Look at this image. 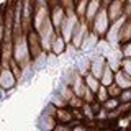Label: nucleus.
<instances>
[{"instance_id":"2","label":"nucleus","mask_w":131,"mask_h":131,"mask_svg":"<svg viewBox=\"0 0 131 131\" xmlns=\"http://www.w3.org/2000/svg\"><path fill=\"white\" fill-rule=\"evenodd\" d=\"M110 23H112V20H110V16H108L106 7L102 5V8L98 10V13L95 15V18L90 23V30H93L100 38H103L106 35V31H108V28H110Z\"/></svg>"},{"instance_id":"27","label":"nucleus","mask_w":131,"mask_h":131,"mask_svg":"<svg viewBox=\"0 0 131 131\" xmlns=\"http://www.w3.org/2000/svg\"><path fill=\"white\" fill-rule=\"evenodd\" d=\"M121 69L128 75H131V57H123L121 59Z\"/></svg>"},{"instance_id":"28","label":"nucleus","mask_w":131,"mask_h":131,"mask_svg":"<svg viewBox=\"0 0 131 131\" xmlns=\"http://www.w3.org/2000/svg\"><path fill=\"white\" fill-rule=\"evenodd\" d=\"M82 98H84V102H87V103H92V102L95 100V93H93L92 90L87 87V89H85V92H84V97H82Z\"/></svg>"},{"instance_id":"10","label":"nucleus","mask_w":131,"mask_h":131,"mask_svg":"<svg viewBox=\"0 0 131 131\" xmlns=\"http://www.w3.org/2000/svg\"><path fill=\"white\" fill-rule=\"evenodd\" d=\"M100 8H102V0H89V2H87V10H85V15H84V20L90 25Z\"/></svg>"},{"instance_id":"1","label":"nucleus","mask_w":131,"mask_h":131,"mask_svg":"<svg viewBox=\"0 0 131 131\" xmlns=\"http://www.w3.org/2000/svg\"><path fill=\"white\" fill-rule=\"evenodd\" d=\"M13 59L21 69L31 66V54H30V48H28L26 33L13 35Z\"/></svg>"},{"instance_id":"5","label":"nucleus","mask_w":131,"mask_h":131,"mask_svg":"<svg viewBox=\"0 0 131 131\" xmlns=\"http://www.w3.org/2000/svg\"><path fill=\"white\" fill-rule=\"evenodd\" d=\"M18 79L15 77L12 67H5V66H0V89L3 90H12L16 85Z\"/></svg>"},{"instance_id":"15","label":"nucleus","mask_w":131,"mask_h":131,"mask_svg":"<svg viewBox=\"0 0 131 131\" xmlns=\"http://www.w3.org/2000/svg\"><path fill=\"white\" fill-rule=\"evenodd\" d=\"M75 71L85 75L89 71H90V56H80L77 59V64H75Z\"/></svg>"},{"instance_id":"3","label":"nucleus","mask_w":131,"mask_h":131,"mask_svg":"<svg viewBox=\"0 0 131 131\" xmlns=\"http://www.w3.org/2000/svg\"><path fill=\"white\" fill-rule=\"evenodd\" d=\"M80 21V18L77 16V13L74 12V13H67L64 18V21L61 23V28H59V35L62 36V38L66 39V43H71V38H72V33L74 30H75L77 23Z\"/></svg>"},{"instance_id":"20","label":"nucleus","mask_w":131,"mask_h":131,"mask_svg":"<svg viewBox=\"0 0 131 131\" xmlns=\"http://www.w3.org/2000/svg\"><path fill=\"white\" fill-rule=\"evenodd\" d=\"M82 113H84V118H87V120H95V112H93L92 105L87 103V102H84V105H82Z\"/></svg>"},{"instance_id":"18","label":"nucleus","mask_w":131,"mask_h":131,"mask_svg":"<svg viewBox=\"0 0 131 131\" xmlns=\"http://www.w3.org/2000/svg\"><path fill=\"white\" fill-rule=\"evenodd\" d=\"M118 105H120V100H118V97H108V98L103 102V103H102V106H103L106 112L118 108Z\"/></svg>"},{"instance_id":"13","label":"nucleus","mask_w":131,"mask_h":131,"mask_svg":"<svg viewBox=\"0 0 131 131\" xmlns=\"http://www.w3.org/2000/svg\"><path fill=\"white\" fill-rule=\"evenodd\" d=\"M56 123H57V120H56L54 115H48V113H44V112H43V115H41L38 125H39V128H41V129L49 131V129H54Z\"/></svg>"},{"instance_id":"24","label":"nucleus","mask_w":131,"mask_h":131,"mask_svg":"<svg viewBox=\"0 0 131 131\" xmlns=\"http://www.w3.org/2000/svg\"><path fill=\"white\" fill-rule=\"evenodd\" d=\"M120 49H121L123 57H131V39H129V41H125V43H121V44H120Z\"/></svg>"},{"instance_id":"30","label":"nucleus","mask_w":131,"mask_h":131,"mask_svg":"<svg viewBox=\"0 0 131 131\" xmlns=\"http://www.w3.org/2000/svg\"><path fill=\"white\" fill-rule=\"evenodd\" d=\"M110 2H112V0H102V5H105V7H106Z\"/></svg>"},{"instance_id":"12","label":"nucleus","mask_w":131,"mask_h":131,"mask_svg":"<svg viewBox=\"0 0 131 131\" xmlns=\"http://www.w3.org/2000/svg\"><path fill=\"white\" fill-rule=\"evenodd\" d=\"M115 84L120 85V89H131V75H128L120 67L118 71H115Z\"/></svg>"},{"instance_id":"19","label":"nucleus","mask_w":131,"mask_h":131,"mask_svg":"<svg viewBox=\"0 0 131 131\" xmlns=\"http://www.w3.org/2000/svg\"><path fill=\"white\" fill-rule=\"evenodd\" d=\"M87 2H89V0H77L75 5H74V8H75V13H77L79 18H84L85 10H87Z\"/></svg>"},{"instance_id":"25","label":"nucleus","mask_w":131,"mask_h":131,"mask_svg":"<svg viewBox=\"0 0 131 131\" xmlns=\"http://www.w3.org/2000/svg\"><path fill=\"white\" fill-rule=\"evenodd\" d=\"M106 90H108V95L110 97H118V95H120V92H121L120 85L115 84V82H113V84H110L108 87H106Z\"/></svg>"},{"instance_id":"21","label":"nucleus","mask_w":131,"mask_h":131,"mask_svg":"<svg viewBox=\"0 0 131 131\" xmlns=\"http://www.w3.org/2000/svg\"><path fill=\"white\" fill-rule=\"evenodd\" d=\"M108 97H110V95H108V90H106V87H105V85H100V87H98V90L95 92V100L100 102V103H103V102H105Z\"/></svg>"},{"instance_id":"6","label":"nucleus","mask_w":131,"mask_h":131,"mask_svg":"<svg viewBox=\"0 0 131 131\" xmlns=\"http://www.w3.org/2000/svg\"><path fill=\"white\" fill-rule=\"evenodd\" d=\"M26 39H28V48H30V54L31 61L36 56H39L43 52V46H41V39H39V33L36 30H30L26 33Z\"/></svg>"},{"instance_id":"16","label":"nucleus","mask_w":131,"mask_h":131,"mask_svg":"<svg viewBox=\"0 0 131 131\" xmlns=\"http://www.w3.org/2000/svg\"><path fill=\"white\" fill-rule=\"evenodd\" d=\"M129 39H131V16H126L125 23L121 26V31H120V44Z\"/></svg>"},{"instance_id":"22","label":"nucleus","mask_w":131,"mask_h":131,"mask_svg":"<svg viewBox=\"0 0 131 131\" xmlns=\"http://www.w3.org/2000/svg\"><path fill=\"white\" fill-rule=\"evenodd\" d=\"M51 103H54L57 108H64V106H69V105H67V102H66V100H64V98L61 97L57 92L52 93V97H51Z\"/></svg>"},{"instance_id":"7","label":"nucleus","mask_w":131,"mask_h":131,"mask_svg":"<svg viewBox=\"0 0 131 131\" xmlns=\"http://www.w3.org/2000/svg\"><path fill=\"white\" fill-rule=\"evenodd\" d=\"M49 18H51V23H52V26L56 28V31H59L61 23H62L64 18H66V8L62 7L61 2L49 7Z\"/></svg>"},{"instance_id":"17","label":"nucleus","mask_w":131,"mask_h":131,"mask_svg":"<svg viewBox=\"0 0 131 131\" xmlns=\"http://www.w3.org/2000/svg\"><path fill=\"white\" fill-rule=\"evenodd\" d=\"M84 80H85V85H87V87L92 90L93 93H95L97 90H98V87L102 85V84H100V79H98V77H95L93 74H90V72H87V74L84 75Z\"/></svg>"},{"instance_id":"26","label":"nucleus","mask_w":131,"mask_h":131,"mask_svg":"<svg viewBox=\"0 0 131 131\" xmlns=\"http://www.w3.org/2000/svg\"><path fill=\"white\" fill-rule=\"evenodd\" d=\"M118 100L121 102H131V89H121L120 95H118Z\"/></svg>"},{"instance_id":"29","label":"nucleus","mask_w":131,"mask_h":131,"mask_svg":"<svg viewBox=\"0 0 131 131\" xmlns=\"http://www.w3.org/2000/svg\"><path fill=\"white\" fill-rule=\"evenodd\" d=\"M123 15H125V16H131V0H125V5H123Z\"/></svg>"},{"instance_id":"14","label":"nucleus","mask_w":131,"mask_h":131,"mask_svg":"<svg viewBox=\"0 0 131 131\" xmlns=\"http://www.w3.org/2000/svg\"><path fill=\"white\" fill-rule=\"evenodd\" d=\"M113 82H115V71L108 64H105L103 72H102V75H100V84L105 85V87H108V85L113 84Z\"/></svg>"},{"instance_id":"11","label":"nucleus","mask_w":131,"mask_h":131,"mask_svg":"<svg viewBox=\"0 0 131 131\" xmlns=\"http://www.w3.org/2000/svg\"><path fill=\"white\" fill-rule=\"evenodd\" d=\"M66 48H67L66 39L57 33V35L54 36V39H52V43H51V51H49V52H52V54H56L57 57H59V56H62L66 52Z\"/></svg>"},{"instance_id":"23","label":"nucleus","mask_w":131,"mask_h":131,"mask_svg":"<svg viewBox=\"0 0 131 131\" xmlns=\"http://www.w3.org/2000/svg\"><path fill=\"white\" fill-rule=\"evenodd\" d=\"M67 105L71 106V108H82V105H84V98H80V97L74 95L71 100L67 102Z\"/></svg>"},{"instance_id":"4","label":"nucleus","mask_w":131,"mask_h":131,"mask_svg":"<svg viewBox=\"0 0 131 131\" xmlns=\"http://www.w3.org/2000/svg\"><path fill=\"white\" fill-rule=\"evenodd\" d=\"M90 30V25L85 21L84 18H80V21L77 23V26H75V30H74L72 33V38H71V44H74L77 49H80L82 46V43H84V38H85V35H87V31Z\"/></svg>"},{"instance_id":"31","label":"nucleus","mask_w":131,"mask_h":131,"mask_svg":"<svg viewBox=\"0 0 131 131\" xmlns=\"http://www.w3.org/2000/svg\"><path fill=\"white\" fill-rule=\"evenodd\" d=\"M129 120H131V118H129Z\"/></svg>"},{"instance_id":"8","label":"nucleus","mask_w":131,"mask_h":131,"mask_svg":"<svg viewBox=\"0 0 131 131\" xmlns=\"http://www.w3.org/2000/svg\"><path fill=\"white\" fill-rule=\"evenodd\" d=\"M105 59H106V64H108L113 71H118V69L121 67V59H123V54H121L120 46H118V48H113L112 51L105 56Z\"/></svg>"},{"instance_id":"9","label":"nucleus","mask_w":131,"mask_h":131,"mask_svg":"<svg viewBox=\"0 0 131 131\" xmlns=\"http://www.w3.org/2000/svg\"><path fill=\"white\" fill-rule=\"evenodd\" d=\"M98 41H100V36L93 30H89L87 35H85V38H84V43H82V46H80V51H84V52L93 51L95 46L98 44Z\"/></svg>"}]
</instances>
